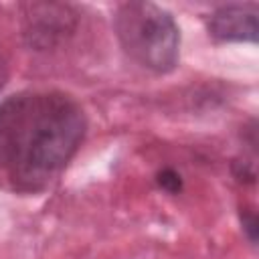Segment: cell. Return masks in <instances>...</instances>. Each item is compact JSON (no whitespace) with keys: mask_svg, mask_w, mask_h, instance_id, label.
<instances>
[{"mask_svg":"<svg viewBox=\"0 0 259 259\" xmlns=\"http://www.w3.org/2000/svg\"><path fill=\"white\" fill-rule=\"evenodd\" d=\"M115 34L138 65L168 73L178 63L180 32L170 12L152 2H125L115 12Z\"/></svg>","mask_w":259,"mask_h":259,"instance_id":"2","label":"cell"},{"mask_svg":"<svg viewBox=\"0 0 259 259\" xmlns=\"http://www.w3.org/2000/svg\"><path fill=\"white\" fill-rule=\"evenodd\" d=\"M208 34L217 40H247L255 42L257 28V6L255 4H229L217 8L206 20Z\"/></svg>","mask_w":259,"mask_h":259,"instance_id":"3","label":"cell"},{"mask_svg":"<svg viewBox=\"0 0 259 259\" xmlns=\"http://www.w3.org/2000/svg\"><path fill=\"white\" fill-rule=\"evenodd\" d=\"M4 83H6V65H4V61L0 59V89L4 87Z\"/></svg>","mask_w":259,"mask_h":259,"instance_id":"5","label":"cell"},{"mask_svg":"<svg viewBox=\"0 0 259 259\" xmlns=\"http://www.w3.org/2000/svg\"><path fill=\"white\" fill-rule=\"evenodd\" d=\"M158 184H160V188H164V190H168V192H172V194L182 188L180 176H178L174 170H170V168H166V170H162V172L158 174Z\"/></svg>","mask_w":259,"mask_h":259,"instance_id":"4","label":"cell"},{"mask_svg":"<svg viewBox=\"0 0 259 259\" xmlns=\"http://www.w3.org/2000/svg\"><path fill=\"white\" fill-rule=\"evenodd\" d=\"M85 115L59 91H22L0 103V176L16 190H40L77 152Z\"/></svg>","mask_w":259,"mask_h":259,"instance_id":"1","label":"cell"}]
</instances>
